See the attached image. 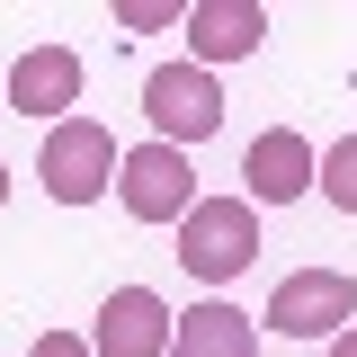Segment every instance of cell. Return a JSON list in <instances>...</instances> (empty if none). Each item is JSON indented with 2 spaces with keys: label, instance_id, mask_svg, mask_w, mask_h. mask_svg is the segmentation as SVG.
Returning a JSON list of instances; mask_svg holds the SVG:
<instances>
[{
  "label": "cell",
  "instance_id": "obj_1",
  "mask_svg": "<svg viewBox=\"0 0 357 357\" xmlns=\"http://www.w3.org/2000/svg\"><path fill=\"white\" fill-rule=\"evenodd\" d=\"M250 259H259V206L250 197H197L178 223V268L206 286H232Z\"/></svg>",
  "mask_w": 357,
  "mask_h": 357
},
{
  "label": "cell",
  "instance_id": "obj_2",
  "mask_svg": "<svg viewBox=\"0 0 357 357\" xmlns=\"http://www.w3.org/2000/svg\"><path fill=\"white\" fill-rule=\"evenodd\" d=\"M116 161H126V143L98 126V116H63V126L45 134V152H36V178H45L54 206H98L116 188Z\"/></svg>",
  "mask_w": 357,
  "mask_h": 357
},
{
  "label": "cell",
  "instance_id": "obj_3",
  "mask_svg": "<svg viewBox=\"0 0 357 357\" xmlns=\"http://www.w3.org/2000/svg\"><path fill=\"white\" fill-rule=\"evenodd\" d=\"M277 340H340L357 321V277L349 268H295V277H277V295H268V312H259Z\"/></svg>",
  "mask_w": 357,
  "mask_h": 357
},
{
  "label": "cell",
  "instance_id": "obj_4",
  "mask_svg": "<svg viewBox=\"0 0 357 357\" xmlns=\"http://www.w3.org/2000/svg\"><path fill=\"white\" fill-rule=\"evenodd\" d=\"M143 116H152V143H206L223 126V89L206 63H161L152 81H143Z\"/></svg>",
  "mask_w": 357,
  "mask_h": 357
},
{
  "label": "cell",
  "instance_id": "obj_5",
  "mask_svg": "<svg viewBox=\"0 0 357 357\" xmlns=\"http://www.w3.org/2000/svg\"><path fill=\"white\" fill-rule=\"evenodd\" d=\"M116 197H126L134 223H188V206H197V170H188L178 143H134L126 161H116Z\"/></svg>",
  "mask_w": 357,
  "mask_h": 357
},
{
  "label": "cell",
  "instance_id": "obj_6",
  "mask_svg": "<svg viewBox=\"0 0 357 357\" xmlns=\"http://www.w3.org/2000/svg\"><path fill=\"white\" fill-rule=\"evenodd\" d=\"M81 54H72V45H27V54H18V63H9V81H0V98H9V107H18V116H27V126H63V116H72V107H81Z\"/></svg>",
  "mask_w": 357,
  "mask_h": 357
},
{
  "label": "cell",
  "instance_id": "obj_7",
  "mask_svg": "<svg viewBox=\"0 0 357 357\" xmlns=\"http://www.w3.org/2000/svg\"><path fill=\"white\" fill-rule=\"evenodd\" d=\"M170 321H178V312L161 304L152 286H116V295L98 304L89 349H98V357H170Z\"/></svg>",
  "mask_w": 357,
  "mask_h": 357
},
{
  "label": "cell",
  "instance_id": "obj_8",
  "mask_svg": "<svg viewBox=\"0 0 357 357\" xmlns=\"http://www.w3.org/2000/svg\"><path fill=\"white\" fill-rule=\"evenodd\" d=\"M268 45V9L259 0H188V63H250Z\"/></svg>",
  "mask_w": 357,
  "mask_h": 357
},
{
  "label": "cell",
  "instance_id": "obj_9",
  "mask_svg": "<svg viewBox=\"0 0 357 357\" xmlns=\"http://www.w3.org/2000/svg\"><path fill=\"white\" fill-rule=\"evenodd\" d=\"M312 170H321V152H312L304 134H295V126H268L259 143L241 152V178H250L241 197H250V206H295V197L312 188Z\"/></svg>",
  "mask_w": 357,
  "mask_h": 357
},
{
  "label": "cell",
  "instance_id": "obj_10",
  "mask_svg": "<svg viewBox=\"0 0 357 357\" xmlns=\"http://www.w3.org/2000/svg\"><path fill=\"white\" fill-rule=\"evenodd\" d=\"M170 357H259V321L223 295H206L170 321Z\"/></svg>",
  "mask_w": 357,
  "mask_h": 357
},
{
  "label": "cell",
  "instance_id": "obj_11",
  "mask_svg": "<svg viewBox=\"0 0 357 357\" xmlns=\"http://www.w3.org/2000/svg\"><path fill=\"white\" fill-rule=\"evenodd\" d=\"M321 197H331V206H340V215H357V134H340V143H331V152H321Z\"/></svg>",
  "mask_w": 357,
  "mask_h": 357
},
{
  "label": "cell",
  "instance_id": "obj_12",
  "mask_svg": "<svg viewBox=\"0 0 357 357\" xmlns=\"http://www.w3.org/2000/svg\"><path fill=\"white\" fill-rule=\"evenodd\" d=\"M116 27L152 36V27H188V9H178V0H116Z\"/></svg>",
  "mask_w": 357,
  "mask_h": 357
},
{
  "label": "cell",
  "instance_id": "obj_13",
  "mask_svg": "<svg viewBox=\"0 0 357 357\" xmlns=\"http://www.w3.org/2000/svg\"><path fill=\"white\" fill-rule=\"evenodd\" d=\"M27 357H98V349H89L81 331H45V340H36V349H27Z\"/></svg>",
  "mask_w": 357,
  "mask_h": 357
},
{
  "label": "cell",
  "instance_id": "obj_14",
  "mask_svg": "<svg viewBox=\"0 0 357 357\" xmlns=\"http://www.w3.org/2000/svg\"><path fill=\"white\" fill-rule=\"evenodd\" d=\"M331 357H357V321H349V331H340V340H331Z\"/></svg>",
  "mask_w": 357,
  "mask_h": 357
},
{
  "label": "cell",
  "instance_id": "obj_15",
  "mask_svg": "<svg viewBox=\"0 0 357 357\" xmlns=\"http://www.w3.org/2000/svg\"><path fill=\"white\" fill-rule=\"evenodd\" d=\"M0 206H9V161H0Z\"/></svg>",
  "mask_w": 357,
  "mask_h": 357
},
{
  "label": "cell",
  "instance_id": "obj_16",
  "mask_svg": "<svg viewBox=\"0 0 357 357\" xmlns=\"http://www.w3.org/2000/svg\"><path fill=\"white\" fill-rule=\"evenodd\" d=\"M0 107H9V98H0Z\"/></svg>",
  "mask_w": 357,
  "mask_h": 357
}]
</instances>
